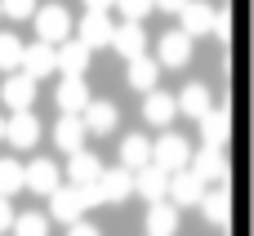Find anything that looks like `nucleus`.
I'll return each mask as SVG.
<instances>
[{
    "label": "nucleus",
    "mask_w": 254,
    "mask_h": 236,
    "mask_svg": "<svg viewBox=\"0 0 254 236\" xmlns=\"http://www.w3.org/2000/svg\"><path fill=\"white\" fill-rule=\"evenodd\" d=\"M27 187V165L22 161H0V196H18Z\"/></svg>",
    "instance_id": "nucleus-29"
},
{
    "label": "nucleus",
    "mask_w": 254,
    "mask_h": 236,
    "mask_svg": "<svg viewBox=\"0 0 254 236\" xmlns=\"http://www.w3.org/2000/svg\"><path fill=\"white\" fill-rule=\"evenodd\" d=\"M192 40H196V36H188L183 27H179V31H165L161 45H156V49H161V67H174V71L188 67V62H192Z\"/></svg>",
    "instance_id": "nucleus-10"
},
{
    "label": "nucleus",
    "mask_w": 254,
    "mask_h": 236,
    "mask_svg": "<svg viewBox=\"0 0 254 236\" xmlns=\"http://www.w3.org/2000/svg\"><path fill=\"white\" fill-rule=\"evenodd\" d=\"M201 214H205V223H214V228H232V196H228V183L205 192Z\"/></svg>",
    "instance_id": "nucleus-21"
},
{
    "label": "nucleus",
    "mask_w": 254,
    "mask_h": 236,
    "mask_svg": "<svg viewBox=\"0 0 254 236\" xmlns=\"http://www.w3.org/2000/svg\"><path fill=\"white\" fill-rule=\"evenodd\" d=\"M85 138H89V125H85V116H76V112H63V120L54 125V143H58V152H80L85 147Z\"/></svg>",
    "instance_id": "nucleus-13"
},
{
    "label": "nucleus",
    "mask_w": 254,
    "mask_h": 236,
    "mask_svg": "<svg viewBox=\"0 0 254 236\" xmlns=\"http://www.w3.org/2000/svg\"><path fill=\"white\" fill-rule=\"evenodd\" d=\"M4 143L18 147V152L36 147V143H40V120H36L31 112H13V116L4 120Z\"/></svg>",
    "instance_id": "nucleus-8"
},
{
    "label": "nucleus",
    "mask_w": 254,
    "mask_h": 236,
    "mask_svg": "<svg viewBox=\"0 0 254 236\" xmlns=\"http://www.w3.org/2000/svg\"><path fill=\"white\" fill-rule=\"evenodd\" d=\"M179 112L192 116V120H201L205 112H214V94H210L205 85H188V89L179 94Z\"/></svg>",
    "instance_id": "nucleus-25"
},
{
    "label": "nucleus",
    "mask_w": 254,
    "mask_h": 236,
    "mask_svg": "<svg viewBox=\"0 0 254 236\" xmlns=\"http://www.w3.org/2000/svg\"><path fill=\"white\" fill-rule=\"evenodd\" d=\"M13 236H49V219L45 214H18L13 219Z\"/></svg>",
    "instance_id": "nucleus-30"
},
{
    "label": "nucleus",
    "mask_w": 254,
    "mask_h": 236,
    "mask_svg": "<svg viewBox=\"0 0 254 236\" xmlns=\"http://www.w3.org/2000/svg\"><path fill=\"white\" fill-rule=\"evenodd\" d=\"M89 54H94V49H89L80 36H76V40H63V45H58V71H63V76H85V71H89Z\"/></svg>",
    "instance_id": "nucleus-18"
},
{
    "label": "nucleus",
    "mask_w": 254,
    "mask_h": 236,
    "mask_svg": "<svg viewBox=\"0 0 254 236\" xmlns=\"http://www.w3.org/2000/svg\"><path fill=\"white\" fill-rule=\"evenodd\" d=\"M196 125H201V138H205L210 147H228V143H232V120H228V112H205Z\"/></svg>",
    "instance_id": "nucleus-24"
},
{
    "label": "nucleus",
    "mask_w": 254,
    "mask_h": 236,
    "mask_svg": "<svg viewBox=\"0 0 254 236\" xmlns=\"http://www.w3.org/2000/svg\"><path fill=\"white\" fill-rule=\"evenodd\" d=\"M112 49H116L121 58H138V54L147 49L143 22H138V18H121V27H116V36H112Z\"/></svg>",
    "instance_id": "nucleus-14"
},
{
    "label": "nucleus",
    "mask_w": 254,
    "mask_h": 236,
    "mask_svg": "<svg viewBox=\"0 0 254 236\" xmlns=\"http://www.w3.org/2000/svg\"><path fill=\"white\" fill-rule=\"evenodd\" d=\"M116 9H121V18H147L152 9H156V0H116Z\"/></svg>",
    "instance_id": "nucleus-32"
},
{
    "label": "nucleus",
    "mask_w": 254,
    "mask_h": 236,
    "mask_svg": "<svg viewBox=\"0 0 254 236\" xmlns=\"http://www.w3.org/2000/svg\"><path fill=\"white\" fill-rule=\"evenodd\" d=\"M112 36H116V22H107V9H89V13L80 18V40H85L89 49L112 45Z\"/></svg>",
    "instance_id": "nucleus-15"
},
{
    "label": "nucleus",
    "mask_w": 254,
    "mask_h": 236,
    "mask_svg": "<svg viewBox=\"0 0 254 236\" xmlns=\"http://www.w3.org/2000/svg\"><path fill=\"white\" fill-rule=\"evenodd\" d=\"M174 116H183V112H179V98L165 94V89H147V98H143V120L165 129V125H174Z\"/></svg>",
    "instance_id": "nucleus-12"
},
{
    "label": "nucleus",
    "mask_w": 254,
    "mask_h": 236,
    "mask_svg": "<svg viewBox=\"0 0 254 236\" xmlns=\"http://www.w3.org/2000/svg\"><path fill=\"white\" fill-rule=\"evenodd\" d=\"M170 178H174V174H170L165 165H156V161H152V165L134 170V192H138V196H147V205H152V201H165V196H170Z\"/></svg>",
    "instance_id": "nucleus-7"
},
{
    "label": "nucleus",
    "mask_w": 254,
    "mask_h": 236,
    "mask_svg": "<svg viewBox=\"0 0 254 236\" xmlns=\"http://www.w3.org/2000/svg\"><path fill=\"white\" fill-rule=\"evenodd\" d=\"M22 71H27V76H36V80L54 76V71H58V45H49V40L27 45V54H22Z\"/></svg>",
    "instance_id": "nucleus-11"
},
{
    "label": "nucleus",
    "mask_w": 254,
    "mask_h": 236,
    "mask_svg": "<svg viewBox=\"0 0 254 236\" xmlns=\"http://www.w3.org/2000/svg\"><path fill=\"white\" fill-rule=\"evenodd\" d=\"M152 161L174 174V170H188V165H192V147H188L183 134H170V129H165V134L152 143Z\"/></svg>",
    "instance_id": "nucleus-3"
},
{
    "label": "nucleus",
    "mask_w": 254,
    "mask_h": 236,
    "mask_svg": "<svg viewBox=\"0 0 254 236\" xmlns=\"http://www.w3.org/2000/svg\"><path fill=\"white\" fill-rule=\"evenodd\" d=\"M103 170H107V165H103L94 152H85V147H80V152H71V161H67V183L89 187V183H98V178H103Z\"/></svg>",
    "instance_id": "nucleus-16"
},
{
    "label": "nucleus",
    "mask_w": 254,
    "mask_h": 236,
    "mask_svg": "<svg viewBox=\"0 0 254 236\" xmlns=\"http://www.w3.org/2000/svg\"><path fill=\"white\" fill-rule=\"evenodd\" d=\"M147 232L152 236H174L179 232V205H174L170 196L147 205Z\"/></svg>",
    "instance_id": "nucleus-22"
},
{
    "label": "nucleus",
    "mask_w": 254,
    "mask_h": 236,
    "mask_svg": "<svg viewBox=\"0 0 254 236\" xmlns=\"http://www.w3.org/2000/svg\"><path fill=\"white\" fill-rule=\"evenodd\" d=\"M80 116H85L89 134H98V138H107V134H112V129L121 125V112H116L112 103H103V98H94V103H89V107H85Z\"/></svg>",
    "instance_id": "nucleus-23"
},
{
    "label": "nucleus",
    "mask_w": 254,
    "mask_h": 236,
    "mask_svg": "<svg viewBox=\"0 0 254 236\" xmlns=\"http://www.w3.org/2000/svg\"><path fill=\"white\" fill-rule=\"evenodd\" d=\"M214 4H205V0H188L183 4V13H179V27L188 31V36H205V31H214Z\"/></svg>",
    "instance_id": "nucleus-17"
},
{
    "label": "nucleus",
    "mask_w": 254,
    "mask_h": 236,
    "mask_svg": "<svg viewBox=\"0 0 254 236\" xmlns=\"http://www.w3.org/2000/svg\"><path fill=\"white\" fill-rule=\"evenodd\" d=\"M205 192H210V183L188 165V170H174V178H170V201L179 205V210H188V205H201L205 201Z\"/></svg>",
    "instance_id": "nucleus-4"
},
{
    "label": "nucleus",
    "mask_w": 254,
    "mask_h": 236,
    "mask_svg": "<svg viewBox=\"0 0 254 236\" xmlns=\"http://www.w3.org/2000/svg\"><path fill=\"white\" fill-rule=\"evenodd\" d=\"M13 205H9V196H0V232H13Z\"/></svg>",
    "instance_id": "nucleus-33"
},
{
    "label": "nucleus",
    "mask_w": 254,
    "mask_h": 236,
    "mask_svg": "<svg viewBox=\"0 0 254 236\" xmlns=\"http://www.w3.org/2000/svg\"><path fill=\"white\" fill-rule=\"evenodd\" d=\"M85 210H89V196H85V187H76V183H67V187H58L54 196H49V214L58 219V223H80L85 219Z\"/></svg>",
    "instance_id": "nucleus-2"
},
{
    "label": "nucleus",
    "mask_w": 254,
    "mask_h": 236,
    "mask_svg": "<svg viewBox=\"0 0 254 236\" xmlns=\"http://www.w3.org/2000/svg\"><path fill=\"white\" fill-rule=\"evenodd\" d=\"M156 80H161V58H147V54L129 58V85L134 89H156Z\"/></svg>",
    "instance_id": "nucleus-26"
},
{
    "label": "nucleus",
    "mask_w": 254,
    "mask_h": 236,
    "mask_svg": "<svg viewBox=\"0 0 254 236\" xmlns=\"http://www.w3.org/2000/svg\"><path fill=\"white\" fill-rule=\"evenodd\" d=\"M0 18H4V4H0Z\"/></svg>",
    "instance_id": "nucleus-38"
},
{
    "label": "nucleus",
    "mask_w": 254,
    "mask_h": 236,
    "mask_svg": "<svg viewBox=\"0 0 254 236\" xmlns=\"http://www.w3.org/2000/svg\"><path fill=\"white\" fill-rule=\"evenodd\" d=\"M54 98H58V107H63V112H76V116L94 103V94L85 89V76H63V85H58V94H54Z\"/></svg>",
    "instance_id": "nucleus-20"
},
{
    "label": "nucleus",
    "mask_w": 254,
    "mask_h": 236,
    "mask_svg": "<svg viewBox=\"0 0 254 236\" xmlns=\"http://www.w3.org/2000/svg\"><path fill=\"white\" fill-rule=\"evenodd\" d=\"M0 4H4V18H18V22L36 18V0H0Z\"/></svg>",
    "instance_id": "nucleus-31"
},
{
    "label": "nucleus",
    "mask_w": 254,
    "mask_h": 236,
    "mask_svg": "<svg viewBox=\"0 0 254 236\" xmlns=\"http://www.w3.org/2000/svg\"><path fill=\"white\" fill-rule=\"evenodd\" d=\"M98 187H103V205H121V201L134 196V170L129 165H112V170H103Z\"/></svg>",
    "instance_id": "nucleus-9"
},
{
    "label": "nucleus",
    "mask_w": 254,
    "mask_h": 236,
    "mask_svg": "<svg viewBox=\"0 0 254 236\" xmlns=\"http://www.w3.org/2000/svg\"><path fill=\"white\" fill-rule=\"evenodd\" d=\"M22 54H27V45L13 36V31H0V71L9 76V71H22Z\"/></svg>",
    "instance_id": "nucleus-28"
},
{
    "label": "nucleus",
    "mask_w": 254,
    "mask_h": 236,
    "mask_svg": "<svg viewBox=\"0 0 254 236\" xmlns=\"http://www.w3.org/2000/svg\"><path fill=\"white\" fill-rule=\"evenodd\" d=\"M183 4H188V0H156V9H165V13H174V18L183 13Z\"/></svg>",
    "instance_id": "nucleus-35"
},
{
    "label": "nucleus",
    "mask_w": 254,
    "mask_h": 236,
    "mask_svg": "<svg viewBox=\"0 0 254 236\" xmlns=\"http://www.w3.org/2000/svg\"><path fill=\"white\" fill-rule=\"evenodd\" d=\"M27 187H31L36 196H54V192L63 187V174H58V165L36 156V161L27 165Z\"/></svg>",
    "instance_id": "nucleus-19"
},
{
    "label": "nucleus",
    "mask_w": 254,
    "mask_h": 236,
    "mask_svg": "<svg viewBox=\"0 0 254 236\" xmlns=\"http://www.w3.org/2000/svg\"><path fill=\"white\" fill-rule=\"evenodd\" d=\"M116 0H85V9H112Z\"/></svg>",
    "instance_id": "nucleus-36"
},
{
    "label": "nucleus",
    "mask_w": 254,
    "mask_h": 236,
    "mask_svg": "<svg viewBox=\"0 0 254 236\" xmlns=\"http://www.w3.org/2000/svg\"><path fill=\"white\" fill-rule=\"evenodd\" d=\"M67 236H103V232H98L94 223H85V219H80V223H71V228H67Z\"/></svg>",
    "instance_id": "nucleus-34"
},
{
    "label": "nucleus",
    "mask_w": 254,
    "mask_h": 236,
    "mask_svg": "<svg viewBox=\"0 0 254 236\" xmlns=\"http://www.w3.org/2000/svg\"><path fill=\"white\" fill-rule=\"evenodd\" d=\"M31 22H36V40H49V45L71 40V18H67L63 4H40Z\"/></svg>",
    "instance_id": "nucleus-1"
},
{
    "label": "nucleus",
    "mask_w": 254,
    "mask_h": 236,
    "mask_svg": "<svg viewBox=\"0 0 254 236\" xmlns=\"http://www.w3.org/2000/svg\"><path fill=\"white\" fill-rule=\"evenodd\" d=\"M0 138H4V120H0Z\"/></svg>",
    "instance_id": "nucleus-37"
},
{
    "label": "nucleus",
    "mask_w": 254,
    "mask_h": 236,
    "mask_svg": "<svg viewBox=\"0 0 254 236\" xmlns=\"http://www.w3.org/2000/svg\"><path fill=\"white\" fill-rule=\"evenodd\" d=\"M192 170L210 183V187H223L228 178H232V170H228V156H223V147H201V152H192Z\"/></svg>",
    "instance_id": "nucleus-6"
},
{
    "label": "nucleus",
    "mask_w": 254,
    "mask_h": 236,
    "mask_svg": "<svg viewBox=\"0 0 254 236\" xmlns=\"http://www.w3.org/2000/svg\"><path fill=\"white\" fill-rule=\"evenodd\" d=\"M0 103H4L9 112H31V103H36V76L9 71L4 85H0Z\"/></svg>",
    "instance_id": "nucleus-5"
},
{
    "label": "nucleus",
    "mask_w": 254,
    "mask_h": 236,
    "mask_svg": "<svg viewBox=\"0 0 254 236\" xmlns=\"http://www.w3.org/2000/svg\"><path fill=\"white\" fill-rule=\"evenodd\" d=\"M121 165H129V170L152 165V143H147L143 134H129V138L121 143Z\"/></svg>",
    "instance_id": "nucleus-27"
}]
</instances>
